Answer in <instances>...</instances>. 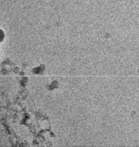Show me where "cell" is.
Segmentation results:
<instances>
[{
    "instance_id": "cell-1",
    "label": "cell",
    "mask_w": 139,
    "mask_h": 147,
    "mask_svg": "<svg viewBox=\"0 0 139 147\" xmlns=\"http://www.w3.org/2000/svg\"><path fill=\"white\" fill-rule=\"evenodd\" d=\"M4 38V33L0 29V42H1Z\"/></svg>"
}]
</instances>
